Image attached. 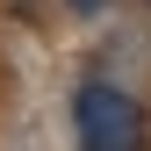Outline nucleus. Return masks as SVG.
I'll list each match as a JSON object with an SVG mask.
<instances>
[{
	"label": "nucleus",
	"instance_id": "obj_2",
	"mask_svg": "<svg viewBox=\"0 0 151 151\" xmlns=\"http://www.w3.org/2000/svg\"><path fill=\"white\" fill-rule=\"evenodd\" d=\"M72 7H101V0H72Z\"/></svg>",
	"mask_w": 151,
	"mask_h": 151
},
{
	"label": "nucleus",
	"instance_id": "obj_1",
	"mask_svg": "<svg viewBox=\"0 0 151 151\" xmlns=\"http://www.w3.org/2000/svg\"><path fill=\"white\" fill-rule=\"evenodd\" d=\"M79 137H86V151H144V122L129 108V93L86 86L79 93Z\"/></svg>",
	"mask_w": 151,
	"mask_h": 151
}]
</instances>
